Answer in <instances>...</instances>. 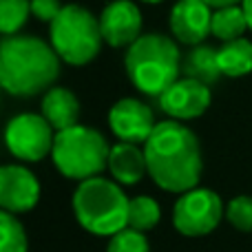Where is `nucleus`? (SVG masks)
<instances>
[{"label":"nucleus","mask_w":252,"mask_h":252,"mask_svg":"<svg viewBox=\"0 0 252 252\" xmlns=\"http://www.w3.org/2000/svg\"><path fill=\"white\" fill-rule=\"evenodd\" d=\"M151 179L166 192H186L197 188L204 170L199 139L179 120L157 122L144 144Z\"/></svg>","instance_id":"obj_1"},{"label":"nucleus","mask_w":252,"mask_h":252,"mask_svg":"<svg viewBox=\"0 0 252 252\" xmlns=\"http://www.w3.org/2000/svg\"><path fill=\"white\" fill-rule=\"evenodd\" d=\"M60 75V56L51 42L35 35H2L0 84L9 95L31 97L47 93Z\"/></svg>","instance_id":"obj_2"},{"label":"nucleus","mask_w":252,"mask_h":252,"mask_svg":"<svg viewBox=\"0 0 252 252\" xmlns=\"http://www.w3.org/2000/svg\"><path fill=\"white\" fill-rule=\"evenodd\" d=\"M124 69L130 84L144 95L159 97L179 80L182 53L177 42L164 33H142L124 58Z\"/></svg>","instance_id":"obj_3"},{"label":"nucleus","mask_w":252,"mask_h":252,"mask_svg":"<svg viewBox=\"0 0 252 252\" xmlns=\"http://www.w3.org/2000/svg\"><path fill=\"white\" fill-rule=\"evenodd\" d=\"M128 204L120 184L104 177H91L78 184L73 192V213L87 232L113 237L128 226Z\"/></svg>","instance_id":"obj_4"},{"label":"nucleus","mask_w":252,"mask_h":252,"mask_svg":"<svg viewBox=\"0 0 252 252\" xmlns=\"http://www.w3.org/2000/svg\"><path fill=\"white\" fill-rule=\"evenodd\" d=\"M49 42L62 62L71 66L89 64L97 58L104 42L100 16H93L82 4H64L49 25Z\"/></svg>","instance_id":"obj_5"},{"label":"nucleus","mask_w":252,"mask_h":252,"mask_svg":"<svg viewBox=\"0 0 252 252\" xmlns=\"http://www.w3.org/2000/svg\"><path fill=\"white\" fill-rule=\"evenodd\" d=\"M111 146L100 130L75 124L66 130H58L53 142V164L66 179L84 182L97 177L109 166Z\"/></svg>","instance_id":"obj_6"},{"label":"nucleus","mask_w":252,"mask_h":252,"mask_svg":"<svg viewBox=\"0 0 252 252\" xmlns=\"http://www.w3.org/2000/svg\"><path fill=\"white\" fill-rule=\"evenodd\" d=\"M226 217L223 201L210 188H192L182 192L173 208V226L184 237H204Z\"/></svg>","instance_id":"obj_7"},{"label":"nucleus","mask_w":252,"mask_h":252,"mask_svg":"<svg viewBox=\"0 0 252 252\" xmlns=\"http://www.w3.org/2000/svg\"><path fill=\"white\" fill-rule=\"evenodd\" d=\"M42 113H20L9 120L4 142L13 157L22 161H40L51 155L56 133Z\"/></svg>","instance_id":"obj_8"},{"label":"nucleus","mask_w":252,"mask_h":252,"mask_svg":"<svg viewBox=\"0 0 252 252\" xmlns=\"http://www.w3.org/2000/svg\"><path fill=\"white\" fill-rule=\"evenodd\" d=\"M213 93L210 87L195 78H182L159 95V106L170 120H195L208 111Z\"/></svg>","instance_id":"obj_9"},{"label":"nucleus","mask_w":252,"mask_h":252,"mask_svg":"<svg viewBox=\"0 0 252 252\" xmlns=\"http://www.w3.org/2000/svg\"><path fill=\"white\" fill-rule=\"evenodd\" d=\"M109 126L120 142L146 144L157 122L148 104L137 97H122L111 106Z\"/></svg>","instance_id":"obj_10"},{"label":"nucleus","mask_w":252,"mask_h":252,"mask_svg":"<svg viewBox=\"0 0 252 252\" xmlns=\"http://www.w3.org/2000/svg\"><path fill=\"white\" fill-rule=\"evenodd\" d=\"M168 27L177 42L197 47L213 33V7L204 0H177L170 9Z\"/></svg>","instance_id":"obj_11"},{"label":"nucleus","mask_w":252,"mask_h":252,"mask_svg":"<svg viewBox=\"0 0 252 252\" xmlns=\"http://www.w3.org/2000/svg\"><path fill=\"white\" fill-rule=\"evenodd\" d=\"M142 11L133 0H113L100 13V29L109 47L128 49L142 35Z\"/></svg>","instance_id":"obj_12"},{"label":"nucleus","mask_w":252,"mask_h":252,"mask_svg":"<svg viewBox=\"0 0 252 252\" xmlns=\"http://www.w3.org/2000/svg\"><path fill=\"white\" fill-rule=\"evenodd\" d=\"M40 201V182L29 168L7 164L0 168V206L13 215L29 213Z\"/></svg>","instance_id":"obj_13"},{"label":"nucleus","mask_w":252,"mask_h":252,"mask_svg":"<svg viewBox=\"0 0 252 252\" xmlns=\"http://www.w3.org/2000/svg\"><path fill=\"white\" fill-rule=\"evenodd\" d=\"M109 170L118 184L135 186L148 173L146 153H144V148H139V144H130V142L115 144V146H111Z\"/></svg>","instance_id":"obj_14"},{"label":"nucleus","mask_w":252,"mask_h":252,"mask_svg":"<svg viewBox=\"0 0 252 252\" xmlns=\"http://www.w3.org/2000/svg\"><path fill=\"white\" fill-rule=\"evenodd\" d=\"M42 115L56 133L75 126L80 120V102L75 93L64 87H51L42 97Z\"/></svg>","instance_id":"obj_15"},{"label":"nucleus","mask_w":252,"mask_h":252,"mask_svg":"<svg viewBox=\"0 0 252 252\" xmlns=\"http://www.w3.org/2000/svg\"><path fill=\"white\" fill-rule=\"evenodd\" d=\"M182 71L186 78H195L204 84H215L221 78V69H219V56L217 49L208 47V44H197L188 51L186 60L182 64Z\"/></svg>","instance_id":"obj_16"},{"label":"nucleus","mask_w":252,"mask_h":252,"mask_svg":"<svg viewBox=\"0 0 252 252\" xmlns=\"http://www.w3.org/2000/svg\"><path fill=\"white\" fill-rule=\"evenodd\" d=\"M219 69L228 78H241L252 71V42L248 38H237L230 42H223L217 49Z\"/></svg>","instance_id":"obj_17"},{"label":"nucleus","mask_w":252,"mask_h":252,"mask_svg":"<svg viewBox=\"0 0 252 252\" xmlns=\"http://www.w3.org/2000/svg\"><path fill=\"white\" fill-rule=\"evenodd\" d=\"M250 29L248 18L241 4H230V7L213 9V35L221 42L244 38V33Z\"/></svg>","instance_id":"obj_18"},{"label":"nucleus","mask_w":252,"mask_h":252,"mask_svg":"<svg viewBox=\"0 0 252 252\" xmlns=\"http://www.w3.org/2000/svg\"><path fill=\"white\" fill-rule=\"evenodd\" d=\"M161 219V210L153 197L148 195H139L135 199H130L128 204V228L135 230H153Z\"/></svg>","instance_id":"obj_19"},{"label":"nucleus","mask_w":252,"mask_h":252,"mask_svg":"<svg viewBox=\"0 0 252 252\" xmlns=\"http://www.w3.org/2000/svg\"><path fill=\"white\" fill-rule=\"evenodd\" d=\"M27 232L13 213H0V252H27Z\"/></svg>","instance_id":"obj_20"},{"label":"nucleus","mask_w":252,"mask_h":252,"mask_svg":"<svg viewBox=\"0 0 252 252\" xmlns=\"http://www.w3.org/2000/svg\"><path fill=\"white\" fill-rule=\"evenodd\" d=\"M31 16V0H0V31L13 35Z\"/></svg>","instance_id":"obj_21"},{"label":"nucleus","mask_w":252,"mask_h":252,"mask_svg":"<svg viewBox=\"0 0 252 252\" xmlns=\"http://www.w3.org/2000/svg\"><path fill=\"white\" fill-rule=\"evenodd\" d=\"M106 252H151V246H148V239L144 237L142 230L126 226L124 230L115 232L109 239Z\"/></svg>","instance_id":"obj_22"},{"label":"nucleus","mask_w":252,"mask_h":252,"mask_svg":"<svg viewBox=\"0 0 252 252\" xmlns=\"http://www.w3.org/2000/svg\"><path fill=\"white\" fill-rule=\"evenodd\" d=\"M226 219L237 228V230L252 232V197L239 195V197L228 201Z\"/></svg>","instance_id":"obj_23"},{"label":"nucleus","mask_w":252,"mask_h":252,"mask_svg":"<svg viewBox=\"0 0 252 252\" xmlns=\"http://www.w3.org/2000/svg\"><path fill=\"white\" fill-rule=\"evenodd\" d=\"M62 7L64 4H60V0H31V16H35L40 22L51 25L62 11Z\"/></svg>","instance_id":"obj_24"},{"label":"nucleus","mask_w":252,"mask_h":252,"mask_svg":"<svg viewBox=\"0 0 252 252\" xmlns=\"http://www.w3.org/2000/svg\"><path fill=\"white\" fill-rule=\"evenodd\" d=\"M208 2L213 9H219V7H230V4H241V0H204Z\"/></svg>","instance_id":"obj_25"},{"label":"nucleus","mask_w":252,"mask_h":252,"mask_svg":"<svg viewBox=\"0 0 252 252\" xmlns=\"http://www.w3.org/2000/svg\"><path fill=\"white\" fill-rule=\"evenodd\" d=\"M241 7H244L246 18H248V25H250V29H252V0H241Z\"/></svg>","instance_id":"obj_26"},{"label":"nucleus","mask_w":252,"mask_h":252,"mask_svg":"<svg viewBox=\"0 0 252 252\" xmlns=\"http://www.w3.org/2000/svg\"><path fill=\"white\" fill-rule=\"evenodd\" d=\"M142 2H148V4H157V2H164V0H142Z\"/></svg>","instance_id":"obj_27"}]
</instances>
